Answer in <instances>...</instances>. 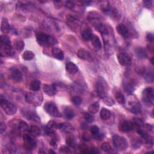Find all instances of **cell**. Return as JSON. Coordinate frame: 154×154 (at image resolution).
<instances>
[{
	"instance_id": "obj_27",
	"label": "cell",
	"mask_w": 154,
	"mask_h": 154,
	"mask_svg": "<svg viewBox=\"0 0 154 154\" xmlns=\"http://www.w3.org/2000/svg\"><path fill=\"white\" fill-rule=\"evenodd\" d=\"M41 83L38 79H35L30 83V88L31 90L37 92L41 89Z\"/></svg>"
},
{
	"instance_id": "obj_29",
	"label": "cell",
	"mask_w": 154,
	"mask_h": 154,
	"mask_svg": "<svg viewBox=\"0 0 154 154\" xmlns=\"http://www.w3.org/2000/svg\"><path fill=\"white\" fill-rule=\"evenodd\" d=\"M111 117V112L109 110L102 108L100 111V117L103 120H108Z\"/></svg>"
},
{
	"instance_id": "obj_15",
	"label": "cell",
	"mask_w": 154,
	"mask_h": 154,
	"mask_svg": "<svg viewBox=\"0 0 154 154\" xmlns=\"http://www.w3.org/2000/svg\"><path fill=\"white\" fill-rule=\"evenodd\" d=\"M36 41L39 45L42 46H47L48 35H46L45 33L43 32H39L36 34Z\"/></svg>"
},
{
	"instance_id": "obj_59",
	"label": "cell",
	"mask_w": 154,
	"mask_h": 154,
	"mask_svg": "<svg viewBox=\"0 0 154 154\" xmlns=\"http://www.w3.org/2000/svg\"><path fill=\"white\" fill-rule=\"evenodd\" d=\"M50 144L52 146H56L57 142H56V138H52L51 140V141L50 142Z\"/></svg>"
},
{
	"instance_id": "obj_39",
	"label": "cell",
	"mask_w": 154,
	"mask_h": 154,
	"mask_svg": "<svg viewBox=\"0 0 154 154\" xmlns=\"http://www.w3.org/2000/svg\"><path fill=\"white\" fill-rule=\"evenodd\" d=\"M134 126H136L137 128H141L144 126L143 121L140 118L134 117L133 118V122H132Z\"/></svg>"
},
{
	"instance_id": "obj_26",
	"label": "cell",
	"mask_w": 154,
	"mask_h": 154,
	"mask_svg": "<svg viewBox=\"0 0 154 154\" xmlns=\"http://www.w3.org/2000/svg\"><path fill=\"white\" fill-rule=\"evenodd\" d=\"M136 56L140 59H145L148 57L147 52L143 48H137L135 50Z\"/></svg>"
},
{
	"instance_id": "obj_30",
	"label": "cell",
	"mask_w": 154,
	"mask_h": 154,
	"mask_svg": "<svg viewBox=\"0 0 154 154\" xmlns=\"http://www.w3.org/2000/svg\"><path fill=\"white\" fill-rule=\"evenodd\" d=\"M14 47L15 49L18 51H22L25 47L24 42L20 39L16 40L14 42Z\"/></svg>"
},
{
	"instance_id": "obj_60",
	"label": "cell",
	"mask_w": 154,
	"mask_h": 154,
	"mask_svg": "<svg viewBox=\"0 0 154 154\" xmlns=\"http://www.w3.org/2000/svg\"><path fill=\"white\" fill-rule=\"evenodd\" d=\"M50 152L51 153H56V152H55L54 151H51V150H50Z\"/></svg>"
},
{
	"instance_id": "obj_40",
	"label": "cell",
	"mask_w": 154,
	"mask_h": 154,
	"mask_svg": "<svg viewBox=\"0 0 154 154\" xmlns=\"http://www.w3.org/2000/svg\"><path fill=\"white\" fill-rule=\"evenodd\" d=\"M102 99L103 102H104V104L109 107H111L112 105L115 104V101H114L113 99L111 97H110L109 95H107L106 96L103 98Z\"/></svg>"
},
{
	"instance_id": "obj_3",
	"label": "cell",
	"mask_w": 154,
	"mask_h": 154,
	"mask_svg": "<svg viewBox=\"0 0 154 154\" xmlns=\"http://www.w3.org/2000/svg\"><path fill=\"white\" fill-rule=\"evenodd\" d=\"M0 104H1L2 109L7 115H13L17 111L16 107L14 104L7 101L5 98H3V95H1Z\"/></svg>"
},
{
	"instance_id": "obj_45",
	"label": "cell",
	"mask_w": 154,
	"mask_h": 154,
	"mask_svg": "<svg viewBox=\"0 0 154 154\" xmlns=\"http://www.w3.org/2000/svg\"><path fill=\"white\" fill-rule=\"evenodd\" d=\"M72 102L73 103V104L75 105H81L83 102V99H81V98H80L79 96H73L72 98Z\"/></svg>"
},
{
	"instance_id": "obj_8",
	"label": "cell",
	"mask_w": 154,
	"mask_h": 154,
	"mask_svg": "<svg viewBox=\"0 0 154 154\" xmlns=\"http://www.w3.org/2000/svg\"><path fill=\"white\" fill-rule=\"evenodd\" d=\"M119 63L123 66L129 67L131 65L132 60L131 57L128 54L124 52H120L117 54Z\"/></svg>"
},
{
	"instance_id": "obj_20",
	"label": "cell",
	"mask_w": 154,
	"mask_h": 154,
	"mask_svg": "<svg viewBox=\"0 0 154 154\" xmlns=\"http://www.w3.org/2000/svg\"><path fill=\"white\" fill-rule=\"evenodd\" d=\"M91 42L96 51H99L102 48V43L99 37L98 36L93 35L91 39Z\"/></svg>"
},
{
	"instance_id": "obj_50",
	"label": "cell",
	"mask_w": 154,
	"mask_h": 154,
	"mask_svg": "<svg viewBox=\"0 0 154 154\" xmlns=\"http://www.w3.org/2000/svg\"><path fill=\"white\" fill-rule=\"evenodd\" d=\"M143 3L145 7L148 9H151L152 6V1H143Z\"/></svg>"
},
{
	"instance_id": "obj_1",
	"label": "cell",
	"mask_w": 154,
	"mask_h": 154,
	"mask_svg": "<svg viewBox=\"0 0 154 154\" xmlns=\"http://www.w3.org/2000/svg\"><path fill=\"white\" fill-rule=\"evenodd\" d=\"M95 90L99 98L102 99L108 95L109 85L107 81L102 77H99L95 83Z\"/></svg>"
},
{
	"instance_id": "obj_7",
	"label": "cell",
	"mask_w": 154,
	"mask_h": 154,
	"mask_svg": "<svg viewBox=\"0 0 154 154\" xmlns=\"http://www.w3.org/2000/svg\"><path fill=\"white\" fill-rule=\"evenodd\" d=\"M142 99L144 102L148 105H152L153 101V89L152 88H146L142 94Z\"/></svg>"
},
{
	"instance_id": "obj_17",
	"label": "cell",
	"mask_w": 154,
	"mask_h": 154,
	"mask_svg": "<svg viewBox=\"0 0 154 154\" xmlns=\"http://www.w3.org/2000/svg\"><path fill=\"white\" fill-rule=\"evenodd\" d=\"M136 86V83L134 80H130L129 81L125 82L123 88L126 92L128 94H132L133 92L134 91Z\"/></svg>"
},
{
	"instance_id": "obj_14",
	"label": "cell",
	"mask_w": 154,
	"mask_h": 154,
	"mask_svg": "<svg viewBox=\"0 0 154 154\" xmlns=\"http://www.w3.org/2000/svg\"><path fill=\"white\" fill-rule=\"evenodd\" d=\"M134 126L132 122L125 120V121L122 122L119 124V129L120 131L123 132H127L131 131L134 128Z\"/></svg>"
},
{
	"instance_id": "obj_49",
	"label": "cell",
	"mask_w": 154,
	"mask_h": 154,
	"mask_svg": "<svg viewBox=\"0 0 154 154\" xmlns=\"http://www.w3.org/2000/svg\"><path fill=\"white\" fill-rule=\"evenodd\" d=\"M64 5L67 9L72 10L75 7V3L72 1H67L65 2Z\"/></svg>"
},
{
	"instance_id": "obj_4",
	"label": "cell",
	"mask_w": 154,
	"mask_h": 154,
	"mask_svg": "<svg viewBox=\"0 0 154 154\" xmlns=\"http://www.w3.org/2000/svg\"><path fill=\"white\" fill-rule=\"evenodd\" d=\"M35 137L31 134H25L23 136L24 148L28 151L34 150L37 146V142L35 138Z\"/></svg>"
},
{
	"instance_id": "obj_55",
	"label": "cell",
	"mask_w": 154,
	"mask_h": 154,
	"mask_svg": "<svg viewBox=\"0 0 154 154\" xmlns=\"http://www.w3.org/2000/svg\"><path fill=\"white\" fill-rule=\"evenodd\" d=\"M54 4H55L54 5H55V7L57 9H60V8L62 7V1H57L54 2Z\"/></svg>"
},
{
	"instance_id": "obj_53",
	"label": "cell",
	"mask_w": 154,
	"mask_h": 154,
	"mask_svg": "<svg viewBox=\"0 0 154 154\" xmlns=\"http://www.w3.org/2000/svg\"><path fill=\"white\" fill-rule=\"evenodd\" d=\"M82 138L84 141H86V142L90 141V136L88 134V133H84Z\"/></svg>"
},
{
	"instance_id": "obj_33",
	"label": "cell",
	"mask_w": 154,
	"mask_h": 154,
	"mask_svg": "<svg viewBox=\"0 0 154 154\" xmlns=\"http://www.w3.org/2000/svg\"><path fill=\"white\" fill-rule=\"evenodd\" d=\"M110 13V16L114 20H119L120 18H121V15L119 12V11L115 7L110 9V10L109 12Z\"/></svg>"
},
{
	"instance_id": "obj_21",
	"label": "cell",
	"mask_w": 154,
	"mask_h": 154,
	"mask_svg": "<svg viewBox=\"0 0 154 154\" xmlns=\"http://www.w3.org/2000/svg\"><path fill=\"white\" fill-rule=\"evenodd\" d=\"M66 70L71 74H74L78 71V66L72 62H68L66 64Z\"/></svg>"
},
{
	"instance_id": "obj_36",
	"label": "cell",
	"mask_w": 154,
	"mask_h": 154,
	"mask_svg": "<svg viewBox=\"0 0 154 154\" xmlns=\"http://www.w3.org/2000/svg\"><path fill=\"white\" fill-rule=\"evenodd\" d=\"M99 107H100L99 103V102H95V103L91 104L89 106V109H88V111L91 114H96L99 111Z\"/></svg>"
},
{
	"instance_id": "obj_35",
	"label": "cell",
	"mask_w": 154,
	"mask_h": 154,
	"mask_svg": "<svg viewBox=\"0 0 154 154\" xmlns=\"http://www.w3.org/2000/svg\"><path fill=\"white\" fill-rule=\"evenodd\" d=\"M30 134L34 137H39L41 134V130L37 126L33 125L30 129Z\"/></svg>"
},
{
	"instance_id": "obj_42",
	"label": "cell",
	"mask_w": 154,
	"mask_h": 154,
	"mask_svg": "<svg viewBox=\"0 0 154 154\" xmlns=\"http://www.w3.org/2000/svg\"><path fill=\"white\" fill-rule=\"evenodd\" d=\"M83 116H84V119L89 123H92L93 121H94V119H95L94 116H92V115L90 113H87V112L84 113Z\"/></svg>"
},
{
	"instance_id": "obj_37",
	"label": "cell",
	"mask_w": 154,
	"mask_h": 154,
	"mask_svg": "<svg viewBox=\"0 0 154 154\" xmlns=\"http://www.w3.org/2000/svg\"><path fill=\"white\" fill-rule=\"evenodd\" d=\"M115 98L117 102L120 104L123 105L126 102L125 98L121 92H117L115 95Z\"/></svg>"
},
{
	"instance_id": "obj_47",
	"label": "cell",
	"mask_w": 154,
	"mask_h": 154,
	"mask_svg": "<svg viewBox=\"0 0 154 154\" xmlns=\"http://www.w3.org/2000/svg\"><path fill=\"white\" fill-rule=\"evenodd\" d=\"M90 132L92 133V134L93 136H94L99 132V127L96 125H93L90 128Z\"/></svg>"
},
{
	"instance_id": "obj_9",
	"label": "cell",
	"mask_w": 154,
	"mask_h": 154,
	"mask_svg": "<svg viewBox=\"0 0 154 154\" xmlns=\"http://www.w3.org/2000/svg\"><path fill=\"white\" fill-rule=\"evenodd\" d=\"M129 106L130 111L134 114H135V115H137V114H138L141 111V104L138 101V99L136 97L131 98L130 101H129Z\"/></svg>"
},
{
	"instance_id": "obj_57",
	"label": "cell",
	"mask_w": 154,
	"mask_h": 154,
	"mask_svg": "<svg viewBox=\"0 0 154 154\" xmlns=\"http://www.w3.org/2000/svg\"><path fill=\"white\" fill-rule=\"evenodd\" d=\"M93 137H94V138L95 139H97L98 140H102L104 138V135L102 134H99V132L98 134L94 136Z\"/></svg>"
},
{
	"instance_id": "obj_28",
	"label": "cell",
	"mask_w": 154,
	"mask_h": 154,
	"mask_svg": "<svg viewBox=\"0 0 154 154\" xmlns=\"http://www.w3.org/2000/svg\"><path fill=\"white\" fill-rule=\"evenodd\" d=\"M66 143L71 148H75L76 146V140L74 136L72 135H68L66 138Z\"/></svg>"
},
{
	"instance_id": "obj_51",
	"label": "cell",
	"mask_w": 154,
	"mask_h": 154,
	"mask_svg": "<svg viewBox=\"0 0 154 154\" xmlns=\"http://www.w3.org/2000/svg\"><path fill=\"white\" fill-rule=\"evenodd\" d=\"M147 81H148V83L152 82L153 81V73L152 72H149L148 75L146 77Z\"/></svg>"
},
{
	"instance_id": "obj_31",
	"label": "cell",
	"mask_w": 154,
	"mask_h": 154,
	"mask_svg": "<svg viewBox=\"0 0 154 154\" xmlns=\"http://www.w3.org/2000/svg\"><path fill=\"white\" fill-rule=\"evenodd\" d=\"M96 28L100 32L102 33V35H107L109 34V30L106 27V26H105L104 24L102 23H97L95 26Z\"/></svg>"
},
{
	"instance_id": "obj_16",
	"label": "cell",
	"mask_w": 154,
	"mask_h": 154,
	"mask_svg": "<svg viewBox=\"0 0 154 154\" xmlns=\"http://www.w3.org/2000/svg\"><path fill=\"white\" fill-rule=\"evenodd\" d=\"M43 89L44 93L48 96H52L56 94V87L54 84H44Z\"/></svg>"
},
{
	"instance_id": "obj_44",
	"label": "cell",
	"mask_w": 154,
	"mask_h": 154,
	"mask_svg": "<svg viewBox=\"0 0 154 154\" xmlns=\"http://www.w3.org/2000/svg\"><path fill=\"white\" fill-rule=\"evenodd\" d=\"M101 149L105 152H110L112 151L111 146H110V145L109 143H107V142L104 143L102 145Z\"/></svg>"
},
{
	"instance_id": "obj_12",
	"label": "cell",
	"mask_w": 154,
	"mask_h": 154,
	"mask_svg": "<svg viewBox=\"0 0 154 154\" xmlns=\"http://www.w3.org/2000/svg\"><path fill=\"white\" fill-rule=\"evenodd\" d=\"M24 116L29 120H32V121H35L36 122H39L41 121V118L39 117L37 114L31 110H24L23 111Z\"/></svg>"
},
{
	"instance_id": "obj_58",
	"label": "cell",
	"mask_w": 154,
	"mask_h": 154,
	"mask_svg": "<svg viewBox=\"0 0 154 154\" xmlns=\"http://www.w3.org/2000/svg\"><path fill=\"white\" fill-rule=\"evenodd\" d=\"M90 153L96 154V153H99V150H98L97 148H93L91 149V150H90Z\"/></svg>"
},
{
	"instance_id": "obj_48",
	"label": "cell",
	"mask_w": 154,
	"mask_h": 154,
	"mask_svg": "<svg viewBox=\"0 0 154 154\" xmlns=\"http://www.w3.org/2000/svg\"><path fill=\"white\" fill-rule=\"evenodd\" d=\"M59 152L61 153H72L69 148H68V147H67V146H63L60 148Z\"/></svg>"
},
{
	"instance_id": "obj_34",
	"label": "cell",
	"mask_w": 154,
	"mask_h": 154,
	"mask_svg": "<svg viewBox=\"0 0 154 154\" xmlns=\"http://www.w3.org/2000/svg\"><path fill=\"white\" fill-rule=\"evenodd\" d=\"M35 54L33 51H29V50H26L24 51V52L22 54V58L25 60H27V61H29V60H31L33 58H35Z\"/></svg>"
},
{
	"instance_id": "obj_32",
	"label": "cell",
	"mask_w": 154,
	"mask_h": 154,
	"mask_svg": "<svg viewBox=\"0 0 154 154\" xmlns=\"http://www.w3.org/2000/svg\"><path fill=\"white\" fill-rule=\"evenodd\" d=\"M30 128L28 125L25 122L21 120L18 123V130L21 132H28L30 131Z\"/></svg>"
},
{
	"instance_id": "obj_56",
	"label": "cell",
	"mask_w": 154,
	"mask_h": 154,
	"mask_svg": "<svg viewBox=\"0 0 154 154\" xmlns=\"http://www.w3.org/2000/svg\"><path fill=\"white\" fill-rule=\"evenodd\" d=\"M6 130V125L4 122H1L0 123V131L1 133H3Z\"/></svg>"
},
{
	"instance_id": "obj_6",
	"label": "cell",
	"mask_w": 154,
	"mask_h": 154,
	"mask_svg": "<svg viewBox=\"0 0 154 154\" xmlns=\"http://www.w3.org/2000/svg\"><path fill=\"white\" fill-rule=\"evenodd\" d=\"M44 109L48 115L55 117H61L62 115L58 110L56 105L52 102H48L44 104Z\"/></svg>"
},
{
	"instance_id": "obj_52",
	"label": "cell",
	"mask_w": 154,
	"mask_h": 154,
	"mask_svg": "<svg viewBox=\"0 0 154 154\" xmlns=\"http://www.w3.org/2000/svg\"><path fill=\"white\" fill-rule=\"evenodd\" d=\"M146 39L147 41L149 42H152L153 41V35L151 33H148V35H146Z\"/></svg>"
},
{
	"instance_id": "obj_24",
	"label": "cell",
	"mask_w": 154,
	"mask_h": 154,
	"mask_svg": "<svg viewBox=\"0 0 154 154\" xmlns=\"http://www.w3.org/2000/svg\"><path fill=\"white\" fill-rule=\"evenodd\" d=\"M1 31L4 33V34H7L9 33L10 28L8 20L6 18H3L1 21Z\"/></svg>"
},
{
	"instance_id": "obj_46",
	"label": "cell",
	"mask_w": 154,
	"mask_h": 154,
	"mask_svg": "<svg viewBox=\"0 0 154 154\" xmlns=\"http://www.w3.org/2000/svg\"><path fill=\"white\" fill-rule=\"evenodd\" d=\"M58 124L59 123H57L55 121H54V120H50V121L47 123L46 126H47L48 128H50L53 130L58 129Z\"/></svg>"
},
{
	"instance_id": "obj_38",
	"label": "cell",
	"mask_w": 154,
	"mask_h": 154,
	"mask_svg": "<svg viewBox=\"0 0 154 154\" xmlns=\"http://www.w3.org/2000/svg\"><path fill=\"white\" fill-rule=\"evenodd\" d=\"M1 45L12 46L10 37L5 35L1 36Z\"/></svg>"
},
{
	"instance_id": "obj_22",
	"label": "cell",
	"mask_w": 154,
	"mask_h": 154,
	"mask_svg": "<svg viewBox=\"0 0 154 154\" xmlns=\"http://www.w3.org/2000/svg\"><path fill=\"white\" fill-rule=\"evenodd\" d=\"M93 35H94L93 34L92 31L89 28H84L81 31V36L85 41H91Z\"/></svg>"
},
{
	"instance_id": "obj_11",
	"label": "cell",
	"mask_w": 154,
	"mask_h": 154,
	"mask_svg": "<svg viewBox=\"0 0 154 154\" xmlns=\"http://www.w3.org/2000/svg\"><path fill=\"white\" fill-rule=\"evenodd\" d=\"M77 56L80 59L85 60V61L92 62L93 60L91 54L83 48H81L78 50L77 52Z\"/></svg>"
},
{
	"instance_id": "obj_13",
	"label": "cell",
	"mask_w": 154,
	"mask_h": 154,
	"mask_svg": "<svg viewBox=\"0 0 154 154\" xmlns=\"http://www.w3.org/2000/svg\"><path fill=\"white\" fill-rule=\"evenodd\" d=\"M117 31L120 35L125 39L128 38L130 36L129 29L126 26L122 24H120L117 26Z\"/></svg>"
},
{
	"instance_id": "obj_25",
	"label": "cell",
	"mask_w": 154,
	"mask_h": 154,
	"mask_svg": "<svg viewBox=\"0 0 154 154\" xmlns=\"http://www.w3.org/2000/svg\"><path fill=\"white\" fill-rule=\"evenodd\" d=\"M64 115L67 119L69 120H71L74 117L75 113L71 107L67 106L64 109Z\"/></svg>"
},
{
	"instance_id": "obj_5",
	"label": "cell",
	"mask_w": 154,
	"mask_h": 154,
	"mask_svg": "<svg viewBox=\"0 0 154 154\" xmlns=\"http://www.w3.org/2000/svg\"><path fill=\"white\" fill-rule=\"evenodd\" d=\"M113 143L115 148L119 151H125L128 146V143L126 139L117 134L113 136L112 138Z\"/></svg>"
},
{
	"instance_id": "obj_43",
	"label": "cell",
	"mask_w": 154,
	"mask_h": 154,
	"mask_svg": "<svg viewBox=\"0 0 154 154\" xmlns=\"http://www.w3.org/2000/svg\"><path fill=\"white\" fill-rule=\"evenodd\" d=\"M58 43V41L56 37L48 35V41H47V46H53Z\"/></svg>"
},
{
	"instance_id": "obj_41",
	"label": "cell",
	"mask_w": 154,
	"mask_h": 154,
	"mask_svg": "<svg viewBox=\"0 0 154 154\" xmlns=\"http://www.w3.org/2000/svg\"><path fill=\"white\" fill-rule=\"evenodd\" d=\"M101 9L104 12H109L111 9L109 1H102L101 5Z\"/></svg>"
},
{
	"instance_id": "obj_2",
	"label": "cell",
	"mask_w": 154,
	"mask_h": 154,
	"mask_svg": "<svg viewBox=\"0 0 154 154\" xmlns=\"http://www.w3.org/2000/svg\"><path fill=\"white\" fill-rule=\"evenodd\" d=\"M25 98L26 102L35 107L41 105L43 100L42 93L35 91L26 93Z\"/></svg>"
},
{
	"instance_id": "obj_18",
	"label": "cell",
	"mask_w": 154,
	"mask_h": 154,
	"mask_svg": "<svg viewBox=\"0 0 154 154\" xmlns=\"http://www.w3.org/2000/svg\"><path fill=\"white\" fill-rule=\"evenodd\" d=\"M58 129L61 130L64 132L71 133L75 130L74 127L69 123H60L58 124Z\"/></svg>"
},
{
	"instance_id": "obj_54",
	"label": "cell",
	"mask_w": 154,
	"mask_h": 154,
	"mask_svg": "<svg viewBox=\"0 0 154 154\" xmlns=\"http://www.w3.org/2000/svg\"><path fill=\"white\" fill-rule=\"evenodd\" d=\"M142 141L141 140H135L134 143H132V145L134 146V148H139L140 146V144H141Z\"/></svg>"
},
{
	"instance_id": "obj_19",
	"label": "cell",
	"mask_w": 154,
	"mask_h": 154,
	"mask_svg": "<svg viewBox=\"0 0 154 154\" xmlns=\"http://www.w3.org/2000/svg\"><path fill=\"white\" fill-rule=\"evenodd\" d=\"M3 53L5 56L12 57L15 55V52L12 46L1 45V55Z\"/></svg>"
},
{
	"instance_id": "obj_23",
	"label": "cell",
	"mask_w": 154,
	"mask_h": 154,
	"mask_svg": "<svg viewBox=\"0 0 154 154\" xmlns=\"http://www.w3.org/2000/svg\"><path fill=\"white\" fill-rule=\"evenodd\" d=\"M52 56L57 60H62L64 59V53L60 48H53L51 50Z\"/></svg>"
},
{
	"instance_id": "obj_10",
	"label": "cell",
	"mask_w": 154,
	"mask_h": 154,
	"mask_svg": "<svg viewBox=\"0 0 154 154\" xmlns=\"http://www.w3.org/2000/svg\"><path fill=\"white\" fill-rule=\"evenodd\" d=\"M10 78L16 83H21L23 80V76L22 73L18 69L16 68H12L10 69L9 72Z\"/></svg>"
}]
</instances>
